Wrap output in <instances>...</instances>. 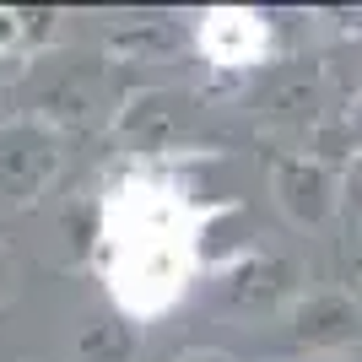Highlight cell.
I'll return each mask as SVG.
<instances>
[{
  "mask_svg": "<svg viewBox=\"0 0 362 362\" xmlns=\"http://www.w3.org/2000/svg\"><path fill=\"white\" fill-rule=\"evenodd\" d=\"M259 44H265V33L249 11H211L206 16V49H211L216 60H255Z\"/></svg>",
  "mask_w": 362,
  "mask_h": 362,
  "instance_id": "2",
  "label": "cell"
},
{
  "mask_svg": "<svg viewBox=\"0 0 362 362\" xmlns=\"http://www.w3.org/2000/svg\"><path fill=\"white\" fill-rule=\"evenodd\" d=\"M108 287L130 314H163L189 287V211L163 184H124L108 200Z\"/></svg>",
  "mask_w": 362,
  "mask_h": 362,
  "instance_id": "1",
  "label": "cell"
}]
</instances>
